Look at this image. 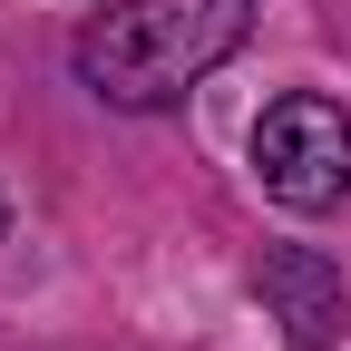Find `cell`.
I'll use <instances>...</instances> for the list:
<instances>
[{
    "mask_svg": "<svg viewBox=\"0 0 351 351\" xmlns=\"http://www.w3.org/2000/svg\"><path fill=\"white\" fill-rule=\"evenodd\" d=\"M254 29V0H117L78 29V78L108 108H176L205 69H225Z\"/></svg>",
    "mask_w": 351,
    "mask_h": 351,
    "instance_id": "6da1fadb",
    "label": "cell"
},
{
    "mask_svg": "<svg viewBox=\"0 0 351 351\" xmlns=\"http://www.w3.org/2000/svg\"><path fill=\"white\" fill-rule=\"evenodd\" d=\"M254 186L283 215H332L351 195V108L341 98H274L254 117Z\"/></svg>",
    "mask_w": 351,
    "mask_h": 351,
    "instance_id": "7a4b0ae2",
    "label": "cell"
},
{
    "mask_svg": "<svg viewBox=\"0 0 351 351\" xmlns=\"http://www.w3.org/2000/svg\"><path fill=\"white\" fill-rule=\"evenodd\" d=\"M254 293H263V313L293 332V351H341L351 293H341V274H332L313 244H274V254H263V274H254Z\"/></svg>",
    "mask_w": 351,
    "mask_h": 351,
    "instance_id": "3957f363",
    "label": "cell"
}]
</instances>
